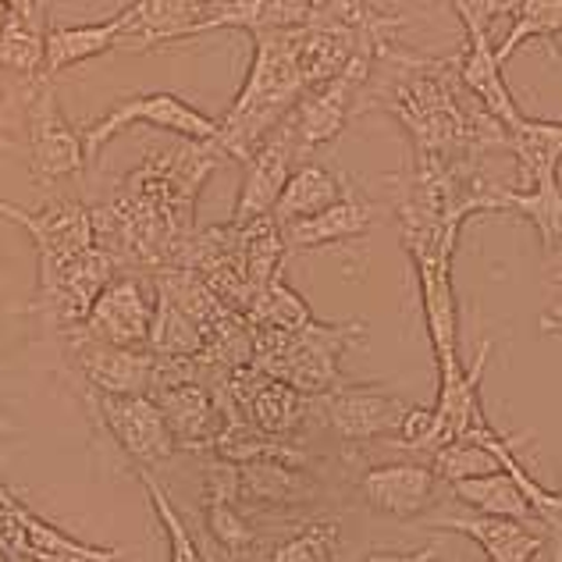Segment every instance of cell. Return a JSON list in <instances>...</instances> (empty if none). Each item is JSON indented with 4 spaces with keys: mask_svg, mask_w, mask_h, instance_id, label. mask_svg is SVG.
I'll return each instance as SVG.
<instances>
[{
    "mask_svg": "<svg viewBox=\"0 0 562 562\" xmlns=\"http://www.w3.org/2000/svg\"><path fill=\"white\" fill-rule=\"evenodd\" d=\"M552 530V538H555V555L552 562H562V527H549Z\"/></svg>",
    "mask_w": 562,
    "mask_h": 562,
    "instance_id": "ab89813d",
    "label": "cell"
},
{
    "mask_svg": "<svg viewBox=\"0 0 562 562\" xmlns=\"http://www.w3.org/2000/svg\"><path fill=\"white\" fill-rule=\"evenodd\" d=\"M132 125H150L160 132H171V136H179V139L217 143V117L192 108V103L182 100L179 93H165V90L132 93L125 100H117L111 111H103L97 122L82 132L86 165H93L103 146H108L117 132H125Z\"/></svg>",
    "mask_w": 562,
    "mask_h": 562,
    "instance_id": "5b68a950",
    "label": "cell"
},
{
    "mask_svg": "<svg viewBox=\"0 0 562 562\" xmlns=\"http://www.w3.org/2000/svg\"><path fill=\"white\" fill-rule=\"evenodd\" d=\"M509 132V154L516 160V175L520 186L516 189H535L549 179H559L562 165V122L552 117H520Z\"/></svg>",
    "mask_w": 562,
    "mask_h": 562,
    "instance_id": "7402d4cb",
    "label": "cell"
},
{
    "mask_svg": "<svg viewBox=\"0 0 562 562\" xmlns=\"http://www.w3.org/2000/svg\"><path fill=\"white\" fill-rule=\"evenodd\" d=\"M374 221H378L374 203L346 189V196L324 206V211L303 221H292V225H281V235H285L289 249H321V246L360 239V235L374 228Z\"/></svg>",
    "mask_w": 562,
    "mask_h": 562,
    "instance_id": "ac0fdd59",
    "label": "cell"
},
{
    "mask_svg": "<svg viewBox=\"0 0 562 562\" xmlns=\"http://www.w3.org/2000/svg\"><path fill=\"white\" fill-rule=\"evenodd\" d=\"M449 4L456 11V19L463 22L467 36H477V33L492 36V25L498 19H513L520 0H449Z\"/></svg>",
    "mask_w": 562,
    "mask_h": 562,
    "instance_id": "836d02e7",
    "label": "cell"
},
{
    "mask_svg": "<svg viewBox=\"0 0 562 562\" xmlns=\"http://www.w3.org/2000/svg\"><path fill=\"white\" fill-rule=\"evenodd\" d=\"M0 260H4V249H0Z\"/></svg>",
    "mask_w": 562,
    "mask_h": 562,
    "instance_id": "ee69618b",
    "label": "cell"
},
{
    "mask_svg": "<svg viewBox=\"0 0 562 562\" xmlns=\"http://www.w3.org/2000/svg\"><path fill=\"white\" fill-rule=\"evenodd\" d=\"M136 481L143 484V492H146V498H150V506H154L157 524H160V530H165V541H168V562H211V559L203 555L200 544H196V538H192V530L186 527L182 513L175 509L171 495L165 492V487L157 484L154 470L136 467Z\"/></svg>",
    "mask_w": 562,
    "mask_h": 562,
    "instance_id": "f1b7e54d",
    "label": "cell"
},
{
    "mask_svg": "<svg viewBox=\"0 0 562 562\" xmlns=\"http://www.w3.org/2000/svg\"><path fill=\"white\" fill-rule=\"evenodd\" d=\"M431 530H449V535L470 538L487 555V562H538L544 552V524H520L502 520V516H441V520H427Z\"/></svg>",
    "mask_w": 562,
    "mask_h": 562,
    "instance_id": "e0dca14e",
    "label": "cell"
},
{
    "mask_svg": "<svg viewBox=\"0 0 562 562\" xmlns=\"http://www.w3.org/2000/svg\"><path fill=\"white\" fill-rule=\"evenodd\" d=\"M14 502H19V495H14L11 487L0 481V506H14Z\"/></svg>",
    "mask_w": 562,
    "mask_h": 562,
    "instance_id": "f35d334b",
    "label": "cell"
},
{
    "mask_svg": "<svg viewBox=\"0 0 562 562\" xmlns=\"http://www.w3.org/2000/svg\"><path fill=\"white\" fill-rule=\"evenodd\" d=\"M438 473L431 463H381L363 470L360 495L367 509H374L392 520H417V516L435 506L438 495Z\"/></svg>",
    "mask_w": 562,
    "mask_h": 562,
    "instance_id": "9a60e30c",
    "label": "cell"
},
{
    "mask_svg": "<svg viewBox=\"0 0 562 562\" xmlns=\"http://www.w3.org/2000/svg\"><path fill=\"white\" fill-rule=\"evenodd\" d=\"M8 19H11V11H8V4H4V0H0V29L8 25Z\"/></svg>",
    "mask_w": 562,
    "mask_h": 562,
    "instance_id": "b9f144b4",
    "label": "cell"
},
{
    "mask_svg": "<svg viewBox=\"0 0 562 562\" xmlns=\"http://www.w3.org/2000/svg\"><path fill=\"white\" fill-rule=\"evenodd\" d=\"M117 271H122V263H117L103 246L86 249L82 257L65 263L54 278L36 281V295H33V303H29V310H33L50 331L65 335L86 321L93 300Z\"/></svg>",
    "mask_w": 562,
    "mask_h": 562,
    "instance_id": "30bf717a",
    "label": "cell"
},
{
    "mask_svg": "<svg viewBox=\"0 0 562 562\" xmlns=\"http://www.w3.org/2000/svg\"><path fill=\"white\" fill-rule=\"evenodd\" d=\"M346 189L349 186L342 179H335V175L324 165H317V160H300L274 203V221L278 225L303 221L310 214L324 211V206H331L335 200H342Z\"/></svg>",
    "mask_w": 562,
    "mask_h": 562,
    "instance_id": "cb8c5ba5",
    "label": "cell"
},
{
    "mask_svg": "<svg viewBox=\"0 0 562 562\" xmlns=\"http://www.w3.org/2000/svg\"><path fill=\"white\" fill-rule=\"evenodd\" d=\"M300 33L295 29H268L254 36V61L228 111L217 117V146L232 160H246L271 132L285 122L295 100L306 93L300 68Z\"/></svg>",
    "mask_w": 562,
    "mask_h": 562,
    "instance_id": "3957f363",
    "label": "cell"
},
{
    "mask_svg": "<svg viewBox=\"0 0 562 562\" xmlns=\"http://www.w3.org/2000/svg\"><path fill=\"white\" fill-rule=\"evenodd\" d=\"M154 314H157L154 281H146L143 271H117L93 300L90 314H86L79 328L111 346L150 349Z\"/></svg>",
    "mask_w": 562,
    "mask_h": 562,
    "instance_id": "8fae6325",
    "label": "cell"
},
{
    "mask_svg": "<svg viewBox=\"0 0 562 562\" xmlns=\"http://www.w3.org/2000/svg\"><path fill=\"white\" fill-rule=\"evenodd\" d=\"M14 431H19V427H14V424L4 417V413H0V438H8V435H14Z\"/></svg>",
    "mask_w": 562,
    "mask_h": 562,
    "instance_id": "60d3db41",
    "label": "cell"
},
{
    "mask_svg": "<svg viewBox=\"0 0 562 562\" xmlns=\"http://www.w3.org/2000/svg\"><path fill=\"white\" fill-rule=\"evenodd\" d=\"M360 562H441V549L438 544H424L417 552H371Z\"/></svg>",
    "mask_w": 562,
    "mask_h": 562,
    "instance_id": "e575fe53",
    "label": "cell"
},
{
    "mask_svg": "<svg viewBox=\"0 0 562 562\" xmlns=\"http://www.w3.org/2000/svg\"><path fill=\"white\" fill-rule=\"evenodd\" d=\"M460 79L463 86L481 100V108L502 122L506 128H513L516 122L524 117L520 103L509 93V82L502 76V65L495 57V43L487 33H477V36H467V50L460 57Z\"/></svg>",
    "mask_w": 562,
    "mask_h": 562,
    "instance_id": "ffe728a7",
    "label": "cell"
},
{
    "mask_svg": "<svg viewBox=\"0 0 562 562\" xmlns=\"http://www.w3.org/2000/svg\"><path fill=\"white\" fill-rule=\"evenodd\" d=\"M246 321L254 324V328L303 331L306 324H314V314H310L303 295L295 292L281 274H274L268 285L254 295V303L246 310Z\"/></svg>",
    "mask_w": 562,
    "mask_h": 562,
    "instance_id": "4316f807",
    "label": "cell"
},
{
    "mask_svg": "<svg viewBox=\"0 0 562 562\" xmlns=\"http://www.w3.org/2000/svg\"><path fill=\"white\" fill-rule=\"evenodd\" d=\"M0 217L14 221L36 246V281H47L57 271L82 257L86 249L97 246L93 214L90 206L79 200L50 203L47 211H25V206L4 200L0 203Z\"/></svg>",
    "mask_w": 562,
    "mask_h": 562,
    "instance_id": "9c48e42d",
    "label": "cell"
},
{
    "mask_svg": "<svg viewBox=\"0 0 562 562\" xmlns=\"http://www.w3.org/2000/svg\"><path fill=\"white\" fill-rule=\"evenodd\" d=\"M136 14H139V0H132L128 8H122L103 22H86V25L47 22V61H43V79H54L68 68L97 61V57L122 47V40L132 29V22H136Z\"/></svg>",
    "mask_w": 562,
    "mask_h": 562,
    "instance_id": "2e32d148",
    "label": "cell"
},
{
    "mask_svg": "<svg viewBox=\"0 0 562 562\" xmlns=\"http://www.w3.org/2000/svg\"><path fill=\"white\" fill-rule=\"evenodd\" d=\"M495 211H513L538 228L549 254L562 246V186L549 179L535 189H495Z\"/></svg>",
    "mask_w": 562,
    "mask_h": 562,
    "instance_id": "484cf974",
    "label": "cell"
},
{
    "mask_svg": "<svg viewBox=\"0 0 562 562\" xmlns=\"http://www.w3.org/2000/svg\"><path fill=\"white\" fill-rule=\"evenodd\" d=\"M409 403L381 384H338V389L321 395V413L331 431L360 446V441L392 438L403 424Z\"/></svg>",
    "mask_w": 562,
    "mask_h": 562,
    "instance_id": "4fadbf2b",
    "label": "cell"
},
{
    "mask_svg": "<svg viewBox=\"0 0 562 562\" xmlns=\"http://www.w3.org/2000/svg\"><path fill=\"white\" fill-rule=\"evenodd\" d=\"M527 40L562 43V0H520V4H516L509 33L495 47L498 65L506 68V61L524 47Z\"/></svg>",
    "mask_w": 562,
    "mask_h": 562,
    "instance_id": "83f0119b",
    "label": "cell"
},
{
    "mask_svg": "<svg viewBox=\"0 0 562 562\" xmlns=\"http://www.w3.org/2000/svg\"><path fill=\"white\" fill-rule=\"evenodd\" d=\"M371 68H374V57L360 54L342 76H335L321 86H310V90L295 100V108L285 114V122L292 128L300 160H310L314 150L342 136V128L349 125L352 103H357L367 79H371Z\"/></svg>",
    "mask_w": 562,
    "mask_h": 562,
    "instance_id": "ba28073f",
    "label": "cell"
},
{
    "mask_svg": "<svg viewBox=\"0 0 562 562\" xmlns=\"http://www.w3.org/2000/svg\"><path fill=\"white\" fill-rule=\"evenodd\" d=\"M11 19L19 22H33V25H47V0H4Z\"/></svg>",
    "mask_w": 562,
    "mask_h": 562,
    "instance_id": "d590c367",
    "label": "cell"
},
{
    "mask_svg": "<svg viewBox=\"0 0 562 562\" xmlns=\"http://www.w3.org/2000/svg\"><path fill=\"white\" fill-rule=\"evenodd\" d=\"M431 470L438 473V481L456 484V481H470V477H484V473H495L502 470L498 456L487 452L477 441H467V438H456L438 446L431 452Z\"/></svg>",
    "mask_w": 562,
    "mask_h": 562,
    "instance_id": "1f68e13d",
    "label": "cell"
},
{
    "mask_svg": "<svg viewBox=\"0 0 562 562\" xmlns=\"http://www.w3.org/2000/svg\"><path fill=\"white\" fill-rule=\"evenodd\" d=\"M338 541H342V524L314 520L295 530V535L281 538L271 549L268 562H335Z\"/></svg>",
    "mask_w": 562,
    "mask_h": 562,
    "instance_id": "4dcf8cb0",
    "label": "cell"
},
{
    "mask_svg": "<svg viewBox=\"0 0 562 562\" xmlns=\"http://www.w3.org/2000/svg\"><path fill=\"white\" fill-rule=\"evenodd\" d=\"M295 165H300V154H295L292 128L289 122H281L271 136L243 160L246 175H243L239 196H235L232 225H249V221L274 214V203Z\"/></svg>",
    "mask_w": 562,
    "mask_h": 562,
    "instance_id": "5bb4252c",
    "label": "cell"
},
{
    "mask_svg": "<svg viewBox=\"0 0 562 562\" xmlns=\"http://www.w3.org/2000/svg\"><path fill=\"white\" fill-rule=\"evenodd\" d=\"M217 4H221V0H217Z\"/></svg>",
    "mask_w": 562,
    "mask_h": 562,
    "instance_id": "f6af8a7d",
    "label": "cell"
},
{
    "mask_svg": "<svg viewBox=\"0 0 562 562\" xmlns=\"http://www.w3.org/2000/svg\"><path fill=\"white\" fill-rule=\"evenodd\" d=\"M541 331H549V335H559V338H562V306L549 310V314L541 317Z\"/></svg>",
    "mask_w": 562,
    "mask_h": 562,
    "instance_id": "74e56055",
    "label": "cell"
},
{
    "mask_svg": "<svg viewBox=\"0 0 562 562\" xmlns=\"http://www.w3.org/2000/svg\"><path fill=\"white\" fill-rule=\"evenodd\" d=\"M206 530L228 555H243L260 541V530L246 520L243 506H235L225 495H211L206 502Z\"/></svg>",
    "mask_w": 562,
    "mask_h": 562,
    "instance_id": "d6a6232c",
    "label": "cell"
},
{
    "mask_svg": "<svg viewBox=\"0 0 562 562\" xmlns=\"http://www.w3.org/2000/svg\"><path fill=\"white\" fill-rule=\"evenodd\" d=\"M25 136H29V182L54 189L65 179L86 171V146L76 125L57 100L50 79H36V90L25 100Z\"/></svg>",
    "mask_w": 562,
    "mask_h": 562,
    "instance_id": "277c9868",
    "label": "cell"
},
{
    "mask_svg": "<svg viewBox=\"0 0 562 562\" xmlns=\"http://www.w3.org/2000/svg\"><path fill=\"white\" fill-rule=\"evenodd\" d=\"M0 562H11V555H8L4 549H0Z\"/></svg>",
    "mask_w": 562,
    "mask_h": 562,
    "instance_id": "7bdbcfd3",
    "label": "cell"
},
{
    "mask_svg": "<svg viewBox=\"0 0 562 562\" xmlns=\"http://www.w3.org/2000/svg\"><path fill=\"white\" fill-rule=\"evenodd\" d=\"M14 122H19V117H14V108L11 103L0 97V150H19V136H14Z\"/></svg>",
    "mask_w": 562,
    "mask_h": 562,
    "instance_id": "8d00e7d4",
    "label": "cell"
},
{
    "mask_svg": "<svg viewBox=\"0 0 562 562\" xmlns=\"http://www.w3.org/2000/svg\"><path fill=\"white\" fill-rule=\"evenodd\" d=\"M449 487L456 498L467 502V506L481 516H502V520H520V524H544L535 509V502L527 498V492L509 477L506 470L484 473V477H470V481H456Z\"/></svg>",
    "mask_w": 562,
    "mask_h": 562,
    "instance_id": "d4e9b609",
    "label": "cell"
},
{
    "mask_svg": "<svg viewBox=\"0 0 562 562\" xmlns=\"http://www.w3.org/2000/svg\"><path fill=\"white\" fill-rule=\"evenodd\" d=\"M374 65L389 68L378 108L406 128L417 154L481 157L487 150H509L506 125L495 122L463 86L460 61L413 54L392 40L374 54Z\"/></svg>",
    "mask_w": 562,
    "mask_h": 562,
    "instance_id": "7a4b0ae2",
    "label": "cell"
},
{
    "mask_svg": "<svg viewBox=\"0 0 562 562\" xmlns=\"http://www.w3.org/2000/svg\"><path fill=\"white\" fill-rule=\"evenodd\" d=\"M306 14L310 0H221L200 25L189 29L186 40L225 33V29H239L249 36L268 33V29H295L306 25Z\"/></svg>",
    "mask_w": 562,
    "mask_h": 562,
    "instance_id": "d6986e66",
    "label": "cell"
},
{
    "mask_svg": "<svg viewBox=\"0 0 562 562\" xmlns=\"http://www.w3.org/2000/svg\"><path fill=\"white\" fill-rule=\"evenodd\" d=\"M90 406L100 431L136 467L154 470L175 460L179 441L154 395H103L90 389Z\"/></svg>",
    "mask_w": 562,
    "mask_h": 562,
    "instance_id": "8992f818",
    "label": "cell"
},
{
    "mask_svg": "<svg viewBox=\"0 0 562 562\" xmlns=\"http://www.w3.org/2000/svg\"><path fill=\"white\" fill-rule=\"evenodd\" d=\"M61 342L68 349V360L76 367L82 389H93L103 395H143V392L150 395L154 363H157L150 349L111 346L82 328L65 331Z\"/></svg>",
    "mask_w": 562,
    "mask_h": 562,
    "instance_id": "7c38bea8",
    "label": "cell"
},
{
    "mask_svg": "<svg viewBox=\"0 0 562 562\" xmlns=\"http://www.w3.org/2000/svg\"><path fill=\"white\" fill-rule=\"evenodd\" d=\"M217 0H139V14L125 33V50H157L182 43L192 25L214 11Z\"/></svg>",
    "mask_w": 562,
    "mask_h": 562,
    "instance_id": "44dd1931",
    "label": "cell"
},
{
    "mask_svg": "<svg viewBox=\"0 0 562 562\" xmlns=\"http://www.w3.org/2000/svg\"><path fill=\"white\" fill-rule=\"evenodd\" d=\"M19 524L25 535V552L22 559L29 562H117L128 549H103V544L79 541L76 535H68L57 524L43 520L29 506L19 502Z\"/></svg>",
    "mask_w": 562,
    "mask_h": 562,
    "instance_id": "603a6c76",
    "label": "cell"
},
{
    "mask_svg": "<svg viewBox=\"0 0 562 562\" xmlns=\"http://www.w3.org/2000/svg\"><path fill=\"white\" fill-rule=\"evenodd\" d=\"M225 160L217 143L196 139L150 150L117 182L111 200L90 206L97 246L108 249L122 271L182 268L196 235V200Z\"/></svg>",
    "mask_w": 562,
    "mask_h": 562,
    "instance_id": "6da1fadb",
    "label": "cell"
},
{
    "mask_svg": "<svg viewBox=\"0 0 562 562\" xmlns=\"http://www.w3.org/2000/svg\"><path fill=\"white\" fill-rule=\"evenodd\" d=\"M456 246H460L456 239H438V243H424V246L406 249L409 260H413V271H417L424 328H427V338H431L438 374L463 367V357H460V303H456V289H452Z\"/></svg>",
    "mask_w": 562,
    "mask_h": 562,
    "instance_id": "52a82bcc",
    "label": "cell"
},
{
    "mask_svg": "<svg viewBox=\"0 0 562 562\" xmlns=\"http://www.w3.org/2000/svg\"><path fill=\"white\" fill-rule=\"evenodd\" d=\"M43 61H47V25L8 19L0 29V68L36 82L43 79Z\"/></svg>",
    "mask_w": 562,
    "mask_h": 562,
    "instance_id": "f546056e",
    "label": "cell"
}]
</instances>
